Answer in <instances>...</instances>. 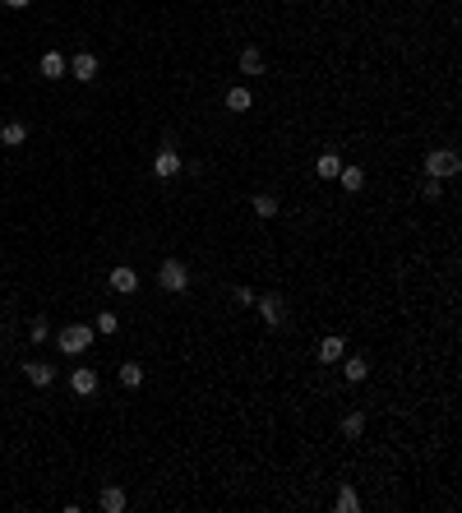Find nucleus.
Returning a JSON list of instances; mask_svg holds the SVG:
<instances>
[{
  "mask_svg": "<svg viewBox=\"0 0 462 513\" xmlns=\"http://www.w3.org/2000/svg\"><path fill=\"white\" fill-rule=\"evenodd\" d=\"M421 194H425V199H444V185H439V181H434V176H430V181H425V190H421Z\"/></svg>",
  "mask_w": 462,
  "mask_h": 513,
  "instance_id": "25",
  "label": "nucleus"
},
{
  "mask_svg": "<svg viewBox=\"0 0 462 513\" xmlns=\"http://www.w3.org/2000/svg\"><path fill=\"white\" fill-rule=\"evenodd\" d=\"M157 282H162V292H167V296H181L185 287H190V268H185V259H162Z\"/></svg>",
  "mask_w": 462,
  "mask_h": 513,
  "instance_id": "3",
  "label": "nucleus"
},
{
  "mask_svg": "<svg viewBox=\"0 0 462 513\" xmlns=\"http://www.w3.org/2000/svg\"><path fill=\"white\" fill-rule=\"evenodd\" d=\"M342 352H347V342H342L338 333H328V338L319 342V365H333V361H342Z\"/></svg>",
  "mask_w": 462,
  "mask_h": 513,
  "instance_id": "13",
  "label": "nucleus"
},
{
  "mask_svg": "<svg viewBox=\"0 0 462 513\" xmlns=\"http://www.w3.org/2000/svg\"><path fill=\"white\" fill-rule=\"evenodd\" d=\"M5 5H10V10H28L32 0H5Z\"/></svg>",
  "mask_w": 462,
  "mask_h": 513,
  "instance_id": "27",
  "label": "nucleus"
},
{
  "mask_svg": "<svg viewBox=\"0 0 462 513\" xmlns=\"http://www.w3.org/2000/svg\"><path fill=\"white\" fill-rule=\"evenodd\" d=\"M338 181H342V190H352V194H356V190L365 185V171H361V167H342Z\"/></svg>",
  "mask_w": 462,
  "mask_h": 513,
  "instance_id": "20",
  "label": "nucleus"
},
{
  "mask_svg": "<svg viewBox=\"0 0 462 513\" xmlns=\"http://www.w3.org/2000/svg\"><path fill=\"white\" fill-rule=\"evenodd\" d=\"M231 296H236V305H254V296H259V292H250V287H236Z\"/></svg>",
  "mask_w": 462,
  "mask_h": 513,
  "instance_id": "26",
  "label": "nucleus"
},
{
  "mask_svg": "<svg viewBox=\"0 0 462 513\" xmlns=\"http://www.w3.org/2000/svg\"><path fill=\"white\" fill-rule=\"evenodd\" d=\"M250 107H254V93H250L245 83H236V88L227 93V111H236V116H241V111H250Z\"/></svg>",
  "mask_w": 462,
  "mask_h": 513,
  "instance_id": "16",
  "label": "nucleus"
},
{
  "mask_svg": "<svg viewBox=\"0 0 462 513\" xmlns=\"http://www.w3.org/2000/svg\"><path fill=\"white\" fill-rule=\"evenodd\" d=\"M92 338H97V333H92L88 324H70L61 338H56V347H61V356H83L92 347Z\"/></svg>",
  "mask_w": 462,
  "mask_h": 513,
  "instance_id": "2",
  "label": "nucleus"
},
{
  "mask_svg": "<svg viewBox=\"0 0 462 513\" xmlns=\"http://www.w3.org/2000/svg\"><path fill=\"white\" fill-rule=\"evenodd\" d=\"M121 384H125V389H139V384H143V370H139V361H125V365H121Z\"/></svg>",
  "mask_w": 462,
  "mask_h": 513,
  "instance_id": "22",
  "label": "nucleus"
},
{
  "mask_svg": "<svg viewBox=\"0 0 462 513\" xmlns=\"http://www.w3.org/2000/svg\"><path fill=\"white\" fill-rule=\"evenodd\" d=\"M365 374H370V361L365 356H347V361H342V379H347V384H361Z\"/></svg>",
  "mask_w": 462,
  "mask_h": 513,
  "instance_id": "15",
  "label": "nucleus"
},
{
  "mask_svg": "<svg viewBox=\"0 0 462 513\" xmlns=\"http://www.w3.org/2000/svg\"><path fill=\"white\" fill-rule=\"evenodd\" d=\"M70 389H74L79 398L97 393V370H88V365H83V370H74V374H70Z\"/></svg>",
  "mask_w": 462,
  "mask_h": 513,
  "instance_id": "14",
  "label": "nucleus"
},
{
  "mask_svg": "<svg viewBox=\"0 0 462 513\" xmlns=\"http://www.w3.org/2000/svg\"><path fill=\"white\" fill-rule=\"evenodd\" d=\"M254 305H259V314H263V324H268V328L287 324V296L263 292V296H254Z\"/></svg>",
  "mask_w": 462,
  "mask_h": 513,
  "instance_id": "4",
  "label": "nucleus"
},
{
  "mask_svg": "<svg viewBox=\"0 0 462 513\" xmlns=\"http://www.w3.org/2000/svg\"><path fill=\"white\" fill-rule=\"evenodd\" d=\"M458 171H462V157L453 153V148H430V153H425V176L448 181V176H458Z\"/></svg>",
  "mask_w": 462,
  "mask_h": 513,
  "instance_id": "1",
  "label": "nucleus"
},
{
  "mask_svg": "<svg viewBox=\"0 0 462 513\" xmlns=\"http://www.w3.org/2000/svg\"><path fill=\"white\" fill-rule=\"evenodd\" d=\"M116 328H121V319H116L111 310H102V314H97V324H92V333H116Z\"/></svg>",
  "mask_w": 462,
  "mask_h": 513,
  "instance_id": "24",
  "label": "nucleus"
},
{
  "mask_svg": "<svg viewBox=\"0 0 462 513\" xmlns=\"http://www.w3.org/2000/svg\"><path fill=\"white\" fill-rule=\"evenodd\" d=\"M0 143H5V148L28 143V125H23V121H5V125H0Z\"/></svg>",
  "mask_w": 462,
  "mask_h": 513,
  "instance_id": "10",
  "label": "nucleus"
},
{
  "mask_svg": "<svg viewBox=\"0 0 462 513\" xmlns=\"http://www.w3.org/2000/svg\"><path fill=\"white\" fill-rule=\"evenodd\" d=\"M125 504H130V499H125L121 485H102V495H97V509L102 513H125Z\"/></svg>",
  "mask_w": 462,
  "mask_h": 513,
  "instance_id": "8",
  "label": "nucleus"
},
{
  "mask_svg": "<svg viewBox=\"0 0 462 513\" xmlns=\"http://www.w3.org/2000/svg\"><path fill=\"white\" fill-rule=\"evenodd\" d=\"M23 374H28V384H32V389H46V384L56 379V370H51L46 361H28V365H23Z\"/></svg>",
  "mask_w": 462,
  "mask_h": 513,
  "instance_id": "11",
  "label": "nucleus"
},
{
  "mask_svg": "<svg viewBox=\"0 0 462 513\" xmlns=\"http://www.w3.org/2000/svg\"><path fill=\"white\" fill-rule=\"evenodd\" d=\"M333 509H338V513H356V509H361V495H356L352 485H342L338 499H333Z\"/></svg>",
  "mask_w": 462,
  "mask_h": 513,
  "instance_id": "18",
  "label": "nucleus"
},
{
  "mask_svg": "<svg viewBox=\"0 0 462 513\" xmlns=\"http://www.w3.org/2000/svg\"><path fill=\"white\" fill-rule=\"evenodd\" d=\"M250 208H254L259 218H277V199H273V194H254V199H250Z\"/></svg>",
  "mask_w": 462,
  "mask_h": 513,
  "instance_id": "21",
  "label": "nucleus"
},
{
  "mask_svg": "<svg viewBox=\"0 0 462 513\" xmlns=\"http://www.w3.org/2000/svg\"><path fill=\"white\" fill-rule=\"evenodd\" d=\"M314 171H319V181H338V171H342V157L333 153V148H323L319 162H314Z\"/></svg>",
  "mask_w": 462,
  "mask_h": 513,
  "instance_id": "12",
  "label": "nucleus"
},
{
  "mask_svg": "<svg viewBox=\"0 0 462 513\" xmlns=\"http://www.w3.org/2000/svg\"><path fill=\"white\" fill-rule=\"evenodd\" d=\"M46 338H51V324H46L42 314H37V319L28 324V342H46Z\"/></svg>",
  "mask_w": 462,
  "mask_h": 513,
  "instance_id": "23",
  "label": "nucleus"
},
{
  "mask_svg": "<svg viewBox=\"0 0 462 513\" xmlns=\"http://www.w3.org/2000/svg\"><path fill=\"white\" fill-rule=\"evenodd\" d=\"M153 171L162 176V181H171V176L181 171V153H176V143H162V153L153 157Z\"/></svg>",
  "mask_w": 462,
  "mask_h": 513,
  "instance_id": "5",
  "label": "nucleus"
},
{
  "mask_svg": "<svg viewBox=\"0 0 462 513\" xmlns=\"http://www.w3.org/2000/svg\"><path fill=\"white\" fill-rule=\"evenodd\" d=\"M65 70H70V65H65L61 51H46L42 61H37V74H42V79H65Z\"/></svg>",
  "mask_w": 462,
  "mask_h": 513,
  "instance_id": "9",
  "label": "nucleus"
},
{
  "mask_svg": "<svg viewBox=\"0 0 462 513\" xmlns=\"http://www.w3.org/2000/svg\"><path fill=\"white\" fill-rule=\"evenodd\" d=\"M70 79H79V83H92V79H97V56H92V51H79L74 61H70Z\"/></svg>",
  "mask_w": 462,
  "mask_h": 513,
  "instance_id": "6",
  "label": "nucleus"
},
{
  "mask_svg": "<svg viewBox=\"0 0 462 513\" xmlns=\"http://www.w3.org/2000/svg\"><path fill=\"white\" fill-rule=\"evenodd\" d=\"M241 74H250V79L263 74V51H259V47H245V51H241Z\"/></svg>",
  "mask_w": 462,
  "mask_h": 513,
  "instance_id": "17",
  "label": "nucleus"
},
{
  "mask_svg": "<svg viewBox=\"0 0 462 513\" xmlns=\"http://www.w3.org/2000/svg\"><path fill=\"white\" fill-rule=\"evenodd\" d=\"M111 292H121V296H134L139 292V273L134 268H111Z\"/></svg>",
  "mask_w": 462,
  "mask_h": 513,
  "instance_id": "7",
  "label": "nucleus"
},
{
  "mask_svg": "<svg viewBox=\"0 0 462 513\" xmlns=\"http://www.w3.org/2000/svg\"><path fill=\"white\" fill-rule=\"evenodd\" d=\"M361 430H365V412H347V416H342V435L361 439Z\"/></svg>",
  "mask_w": 462,
  "mask_h": 513,
  "instance_id": "19",
  "label": "nucleus"
}]
</instances>
